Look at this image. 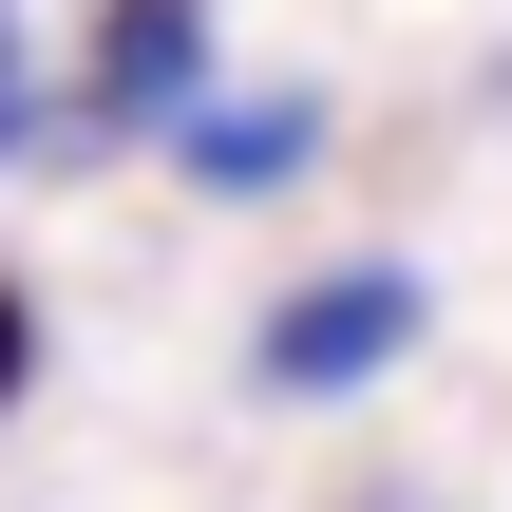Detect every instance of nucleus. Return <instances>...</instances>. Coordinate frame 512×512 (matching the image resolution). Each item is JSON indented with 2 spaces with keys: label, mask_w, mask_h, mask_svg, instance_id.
Wrapping results in <instances>:
<instances>
[{
  "label": "nucleus",
  "mask_w": 512,
  "mask_h": 512,
  "mask_svg": "<svg viewBox=\"0 0 512 512\" xmlns=\"http://www.w3.org/2000/svg\"><path fill=\"white\" fill-rule=\"evenodd\" d=\"M0 152H38V57H19V19H0Z\"/></svg>",
  "instance_id": "nucleus-4"
},
{
  "label": "nucleus",
  "mask_w": 512,
  "mask_h": 512,
  "mask_svg": "<svg viewBox=\"0 0 512 512\" xmlns=\"http://www.w3.org/2000/svg\"><path fill=\"white\" fill-rule=\"evenodd\" d=\"M171 152H190V190L266 209V190L323 152V95H190V114H171Z\"/></svg>",
  "instance_id": "nucleus-3"
},
{
  "label": "nucleus",
  "mask_w": 512,
  "mask_h": 512,
  "mask_svg": "<svg viewBox=\"0 0 512 512\" xmlns=\"http://www.w3.org/2000/svg\"><path fill=\"white\" fill-rule=\"evenodd\" d=\"M380 512H456V494H380Z\"/></svg>",
  "instance_id": "nucleus-6"
},
{
  "label": "nucleus",
  "mask_w": 512,
  "mask_h": 512,
  "mask_svg": "<svg viewBox=\"0 0 512 512\" xmlns=\"http://www.w3.org/2000/svg\"><path fill=\"white\" fill-rule=\"evenodd\" d=\"M418 323H437V285L380 247V266L285 285V304L247 323V380H266V399H361V380H399V361H418Z\"/></svg>",
  "instance_id": "nucleus-1"
},
{
  "label": "nucleus",
  "mask_w": 512,
  "mask_h": 512,
  "mask_svg": "<svg viewBox=\"0 0 512 512\" xmlns=\"http://www.w3.org/2000/svg\"><path fill=\"white\" fill-rule=\"evenodd\" d=\"M494 95H512V76H494Z\"/></svg>",
  "instance_id": "nucleus-7"
},
{
  "label": "nucleus",
  "mask_w": 512,
  "mask_h": 512,
  "mask_svg": "<svg viewBox=\"0 0 512 512\" xmlns=\"http://www.w3.org/2000/svg\"><path fill=\"white\" fill-rule=\"evenodd\" d=\"M190 76H209V0H95V76H76V133L190 114Z\"/></svg>",
  "instance_id": "nucleus-2"
},
{
  "label": "nucleus",
  "mask_w": 512,
  "mask_h": 512,
  "mask_svg": "<svg viewBox=\"0 0 512 512\" xmlns=\"http://www.w3.org/2000/svg\"><path fill=\"white\" fill-rule=\"evenodd\" d=\"M19 380H38V304L0 285V418H19Z\"/></svg>",
  "instance_id": "nucleus-5"
}]
</instances>
